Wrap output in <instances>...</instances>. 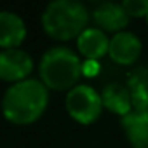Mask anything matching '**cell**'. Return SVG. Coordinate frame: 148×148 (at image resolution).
Returning a JSON list of instances; mask_svg holds the SVG:
<instances>
[{"instance_id":"6da1fadb","label":"cell","mask_w":148,"mask_h":148,"mask_svg":"<svg viewBox=\"0 0 148 148\" xmlns=\"http://www.w3.org/2000/svg\"><path fill=\"white\" fill-rule=\"evenodd\" d=\"M47 99V89L42 82L21 80L7 89L2 101L4 115L14 124H32L44 113Z\"/></svg>"},{"instance_id":"7a4b0ae2","label":"cell","mask_w":148,"mask_h":148,"mask_svg":"<svg viewBox=\"0 0 148 148\" xmlns=\"http://www.w3.org/2000/svg\"><path fill=\"white\" fill-rule=\"evenodd\" d=\"M87 11L75 0H56L47 5L42 14L44 30L58 40H70L79 37L87 25Z\"/></svg>"},{"instance_id":"3957f363","label":"cell","mask_w":148,"mask_h":148,"mask_svg":"<svg viewBox=\"0 0 148 148\" xmlns=\"http://www.w3.org/2000/svg\"><path fill=\"white\" fill-rule=\"evenodd\" d=\"M82 75L79 56L68 47H52L40 61V77L44 84L56 91L73 89Z\"/></svg>"},{"instance_id":"277c9868","label":"cell","mask_w":148,"mask_h":148,"mask_svg":"<svg viewBox=\"0 0 148 148\" xmlns=\"http://www.w3.org/2000/svg\"><path fill=\"white\" fill-rule=\"evenodd\" d=\"M103 108L101 96L89 86H75L66 96L68 113L80 124H92Z\"/></svg>"},{"instance_id":"5b68a950","label":"cell","mask_w":148,"mask_h":148,"mask_svg":"<svg viewBox=\"0 0 148 148\" xmlns=\"http://www.w3.org/2000/svg\"><path fill=\"white\" fill-rule=\"evenodd\" d=\"M32 58L19 49H5L0 52V79L9 82H21L32 71Z\"/></svg>"},{"instance_id":"8992f818","label":"cell","mask_w":148,"mask_h":148,"mask_svg":"<svg viewBox=\"0 0 148 148\" xmlns=\"http://www.w3.org/2000/svg\"><path fill=\"white\" fill-rule=\"evenodd\" d=\"M108 54L119 64H131L141 54V42L131 32H119L110 40Z\"/></svg>"},{"instance_id":"52a82bcc","label":"cell","mask_w":148,"mask_h":148,"mask_svg":"<svg viewBox=\"0 0 148 148\" xmlns=\"http://www.w3.org/2000/svg\"><path fill=\"white\" fill-rule=\"evenodd\" d=\"M25 37L26 28L18 14L7 11L0 12V45L5 49H14L25 40Z\"/></svg>"},{"instance_id":"ba28073f","label":"cell","mask_w":148,"mask_h":148,"mask_svg":"<svg viewBox=\"0 0 148 148\" xmlns=\"http://www.w3.org/2000/svg\"><path fill=\"white\" fill-rule=\"evenodd\" d=\"M94 21L106 32H120L127 23H129V16L124 11L122 4H113V2H105L99 4L94 12H92Z\"/></svg>"},{"instance_id":"9c48e42d","label":"cell","mask_w":148,"mask_h":148,"mask_svg":"<svg viewBox=\"0 0 148 148\" xmlns=\"http://www.w3.org/2000/svg\"><path fill=\"white\" fill-rule=\"evenodd\" d=\"M122 127L134 148H148V110H132L122 117Z\"/></svg>"},{"instance_id":"30bf717a","label":"cell","mask_w":148,"mask_h":148,"mask_svg":"<svg viewBox=\"0 0 148 148\" xmlns=\"http://www.w3.org/2000/svg\"><path fill=\"white\" fill-rule=\"evenodd\" d=\"M79 51L82 56H86L87 59H94L98 61L99 58H103L108 52L110 47V40L106 38L105 32L99 28H86L77 40Z\"/></svg>"},{"instance_id":"8fae6325","label":"cell","mask_w":148,"mask_h":148,"mask_svg":"<svg viewBox=\"0 0 148 148\" xmlns=\"http://www.w3.org/2000/svg\"><path fill=\"white\" fill-rule=\"evenodd\" d=\"M101 101L108 110H112V112H115L122 117H125L132 112L131 92H129L127 87H122L119 84L106 86L101 92Z\"/></svg>"},{"instance_id":"7c38bea8","label":"cell","mask_w":148,"mask_h":148,"mask_svg":"<svg viewBox=\"0 0 148 148\" xmlns=\"http://www.w3.org/2000/svg\"><path fill=\"white\" fill-rule=\"evenodd\" d=\"M129 92L132 101V110H148V77L143 68L129 77Z\"/></svg>"},{"instance_id":"4fadbf2b","label":"cell","mask_w":148,"mask_h":148,"mask_svg":"<svg viewBox=\"0 0 148 148\" xmlns=\"http://www.w3.org/2000/svg\"><path fill=\"white\" fill-rule=\"evenodd\" d=\"M122 7L127 12V16L132 18L148 16V0H124Z\"/></svg>"},{"instance_id":"5bb4252c","label":"cell","mask_w":148,"mask_h":148,"mask_svg":"<svg viewBox=\"0 0 148 148\" xmlns=\"http://www.w3.org/2000/svg\"><path fill=\"white\" fill-rule=\"evenodd\" d=\"M99 71V63L94 59H86V63H82V73L86 77H94Z\"/></svg>"},{"instance_id":"9a60e30c","label":"cell","mask_w":148,"mask_h":148,"mask_svg":"<svg viewBox=\"0 0 148 148\" xmlns=\"http://www.w3.org/2000/svg\"><path fill=\"white\" fill-rule=\"evenodd\" d=\"M146 19H148V16H146Z\"/></svg>"}]
</instances>
